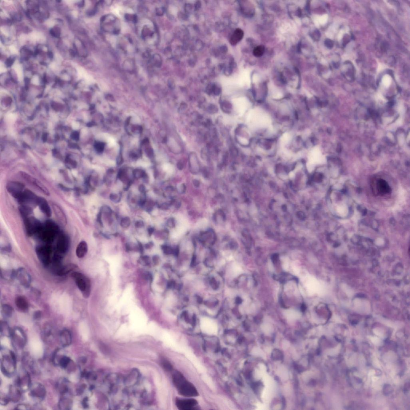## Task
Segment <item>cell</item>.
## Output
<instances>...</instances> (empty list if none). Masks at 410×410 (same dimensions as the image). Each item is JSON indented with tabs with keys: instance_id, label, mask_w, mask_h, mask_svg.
<instances>
[{
	"instance_id": "obj_37",
	"label": "cell",
	"mask_w": 410,
	"mask_h": 410,
	"mask_svg": "<svg viewBox=\"0 0 410 410\" xmlns=\"http://www.w3.org/2000/svg\"><path fill=\"white\" fill-rule=\"evenodd\" d=\"M101 212L108 216L111 215L112 213V210H111V209L108 206H103L102 208L101 209Z\"/></svg>"
},
{
	"instance_id": "obj_14",
	"label": "cell",
	"mask_w": 410,
	"mask_h": 410,
	"mask_svg": "<svg viewBox=\"0 0 410 410\" xmlns=\"http://www.w3.org/2000/svg\"><path fill=\"white\" fill-rule=\"evenodd\" d=\"M31 384L30 375L27 371H26L23 376H18L15 383V384L20 388L22 391H26L29 389Z\"/></svg>"
},
{
	"instance_id": "obj_57",
	"label": "cell",
	"mask_w": 410,
	"mask_h": 410,
	"mask_svg": "<svg viewBox=\"0 0 410 410\" xmlns=\"http://www.w3.org/2000/svg\"><path fill=\"white\" fill-rule=\"evenodd\" d=\"M148 231L149 235H151V234L153 233V232H154V229L153 228H150L149 229Z\"/></svg>"
},
{
	"instance_id": "obj_53",
	"label": "cell",
	"mask_w": 410,
	"mask_h": 410,
	"mask_svg": "<svg viewBox=\"0 0 410 410\" xmlns=\"http://www.w3.org/2000/svg\"><path fill=\"white\" fill-rule=\"evenodd\" d=\"M180 190L181 191V192H182V193H185V191H186V187H185L184 184H183L180 188Z\"/></svg>"
},
{
	"instance_id": "obj_9",
	"label": "cell",
	"mask_w": 410,
	"mask_h": 410,
	"mask_svg": "<svg viewBox=\"0 0 410 410\" xmlns=\"http://www.w3.org/2000/svg\"><path fill=\"white\" fill-rule=\"evenodd\" d=\"M30 394L32 397L40 400L44 399L46 394V390L43 384L35 383L30 386Z\"/></svg>"
},
{
	"instance_id": "obj_43",
	"label": "cell",
	"mask_w": 410,
	"mask_h": 410,
	"mask_svg": "<svg viewBox=\"0 0 410 410\" xmlns=\"http://www.w3.org/2000/svg\"><path fill=\"white\" fill-rule=\"evenodd\" d=\"M16 409L17 410H28L30 409L29 406L24 404H18L16 406Z\"/></svg>"
},
{
	"instance_id": "obj_44",
	"label": "cell",
	"mask_w": 410,
	"mask_h": 410,
	"mask_svg": "<svg viewBox=\"0 0 410 410\" xmlns=\"http://www.w3.org/2000/svg\"><path fill=\"white\" fill-rule=\"evenodd\" d=\"M134 176L136 179H139L145 176V174L141 171H136L134 173Z\"/></svg>"
},
{
	"instance_id": "obj_3",
	"label": "cell",
	"mask_w": 410,
	"mask_h": 410,
	"mask_svg": "<svg viewBox=\"0 0 410 410\" xmlns=\"http://www.w3.org/2000/svg\"><path fill=\"white\" fill-rule=\"evenodd\" d=\"M101 26L104 31L118 34L120 30L119 20L112 14L105 15L101 19Z\"/></svg>"
},
{
	"instance_id": "obj_55",
	"label": "cell",
	"mask_w": 410,
	"mask_h": 410,
	"mask_svg": "<svg viewBox=\"0 0 410 410\" xmlns=\"http://www.w3.org/2000/svg\"><path fill=\"white\" fill-rule=\"evenodd\" d=\"M177 166H178V169L181 170H183V169L184 168L183 164H182V163L181 162L178 163V164H177Z\"/></svg>"
},
{
	"instance_id": "obj_30",
	"label": "cell",
	"mask_w": 410,
	"mask_h": 410,
	"mask_svg": "<svg viewBox=\"0 0 410 410\" xmlns=\"http://www.w3.org/2000/svg\"><path fill=\"white\" fill-rule=\"evenodd\" d=\"M71 362V360L69 357L63 355L58 361V365L60 366L63 369H65L68 367Z\"/></svg>"
},
{
	"instance_id": "obj_10",
	"label": "cell",
	"mask_w": 410,
	"mask_h": 410,
	"mask_svg": "<svg viewBox=\"0 0 410 410\" xmlns=\"http://www.w3.org/2000/svg\"><path fill=\"white\" fill-rule=\"evenodd\" d=\"M39 196L28 189H25L17 199L20 204L25 205L27 203H35L37 204Z\"/></svg>"
},
{
	"instance_id": "obj_59",
	"label": "cell",
	"mask_w": 410,
	"mask_h": 410,
	"mask_svg": "<svg viewBox=\"0 0 410 410\" xmlns=\"http://www.w3.org/2000/svg\"><path fill=\"white\" fill-rule=\"evenodd\" d=\"M70 52H71V55H72V56L74 57L75 56V53L74 52V51H72V50H71L70 51Z\"/></svg>"
},
{
	"instance_id": "obj_5",
	"label": "cell",
	"mask_w": 410,
	"mask_h": 410,
	"mask_svg": "<svg viewBox=\"0 0 410 410\" xmlns=\"http://www.w3.org/2000/svg\"><path fill=\"white\" fill-rule=\"evenodd\" d=\"M11 337L13 346L19 349H23L26 342V336L23 330L20 328H15L12 330Z\"/></svg>"
},
{
	"instance_id": "obj_16",
	"label": "cell",
	"mask_w": 410,
	"mask_h": 410,
	"mask_svg": "<svg viewBox=\"0 0 410 410\" xmlns=\"http://www.w3.org/2000/svg\"><path fill=\"white\" fill-rule=\"evenodd\" d=\"M69 240L68 237L63 234L60 235L57 242V249L58 253H65L69 248Z\"/></svg>"
},
{
	"instance_id": "obj_22",
	"label": "cell",
	"mask_w": 410,
	"mask_h": 410,
	"mask_svg": "<svg viewBox=\"0 0 410 410\" xmlns=\"http://www.w3.org/2000/svg\"><path fill=\"white\" fill-rule=\"evenodd\" d=\"M67 394L63 395V397H61L59 400L58 406L60 409L70 410L72 408V400L70 397H67Z\"/></svg>"
},
{
	"instance_id": "obj_41",
	"label": "cell",
	"mask_w": 410,
	"mask_h": 410,
	"mask_svg": "<svg viewBox=\"0 0 410 410\" xmlns=\"http://www.w3.org/2000/svg\"><path fill=\"white\" fill-rule=\"evenodd\" d=\"M110 198L114 202H119L120 201V198L115 193H111L110 195Z\"/></svg>"
},
{
	"instance_id": "obj_6",
	"label": "cell",
	"mask_w": 410,
	"mask_h": 410,
	"mask_svg": "<svg viewBox=\"0 0 410 410\" xmlns=\"http://www.w3.org/2000/svg\"><path fill=\"white\" fill-rule=\"evenodd\" d=\"M26 233L29 236L40 231L42 228L40 221L32 217H28L23 219Z\"/></svg>"
},
{
	"instance_id": "obj_13",
	"label": "cell",
	"mask_w": 410,
	"mask_h": 410,
	"mask_svg": "<svg viewBox=\"0 0 410 410\" xmlns=\"http://www.w3.org/2000/svg\"><path fill=\"white\" fill-rule=\"evenodd\" d=\"M15 277L23 287L28 288L31 283V277L29 273L23 268L18 269L16 271Z\"/></svg>"
},
{
	"instance_id": "obj_23",
	"label": "cell",
	"mask_w": 410,
	"mask_h": 410,
	"mask_svg": "<svg viewBox=\"0 0 410 410\" xmlns=\"http://www.w3.org/2000/svg\"><path fill=\"white\" fill-rule=\"evenodd\" d=\"M15 303L18 309L22 312H26L29 309L28 302L24 296H19L16 297L15 298Z\"/></svg>"
},
{
	"instance_id": "obj_56",
	"label": "cell",
	"mask_w": 410,
	"mask_h": 410,
	"mask_svg": "<svg viewBox=\"0 0 410 410\" xmlns=\"http://www.w3.org/2000/svg\"><path fill=\"white\" fill-rule=\"evenodd\" d=\"M168 207H169L168 205V204H167V203H164V204H162L161 206H160V207H161V208L164 209H166L168 208Z\"/></svg>"
},
{
	"instance_id": "obj_28",
	"label": "cell",
	"mask_w": 410,
	"mask_h": 410,
	"mask_svg": "<svg viewBox=\"0 0 410 410\" xmlns=\"http://www.w3.org/2000/svg\"><path fill=\"white\" fill-rule=\"evenodd\" d=\"M1 334L4 336L7 337H11L12 336V330L9 327V325L6 322H1Z\"/></svg>"
},
{
	"instance_id": "obj_27",
	"label": "cell",
	"mask_w": 410,
	"mask_h": 410,
	"mask_svg": "<svg viewBox=\"0 0 410 410\" xmlns=\"http://www.w3.org/2000/svg\"><path fill=\"white\" fill-rule=\"evenodd\" d=\"M76 268L77 266L74 264H67L60 268L57 273L59 276L65 275L72 271Z\"/></svg>"
},
{
	"instance_id": "obj_26",
	"label": "cell",
	"mask_w": 410,
	"mask_h": 410,
	"mask_svg": "<svg viewBox=\"0 0 410 410\" xmlns=\"http://www.w3.org/2000/svg\"><path fill=\"white\" fill-rule=\"evenodd\" d=\"M244 32L242 29H237L232 35L230 40V42L232 45H235L242 40L244 37Z\"/></svg>"
},
{
	"instance_id": "obj_17",
	"label": "cell",
	"mask_w": 410,
	"mask_h": 410,
	"mask_svg": "<svg viewBox=\"0 0 410 410\" xmlns=\"http://www.w3.org/2000/svg\"><path fill=\"white\" fill-rule=\"evenodd\" d=\"M37 205L39 206L41 211L47 217H51L52 215V211L51 207L46 199L42 197H39Z\"/></svg>"
},
{
	"instance_id": "obj_35",
	"label": "cell",
	"mask_w": 410,
	"mask_h": 410,
	"mask_svg": "<svg viewBox=\"0 0 410 410\" xmlns=\"http://www.w3.org/2000/svg\"><path fill=\"white\" fill-rule=\"evenodd\" d=\"M153 35V32L150 30L147 26H145L142 30V35L143 38H146L147 36H152Z\"/></svg>"
},
{
	"instance_id": "obj_32",
	"label": "cell",
	"mask_w": 410,
	"mask_h": 410,
	"mask_svg": "<svg viewBox=\"0 0 410 410\" xmlns=\"http://www.w3.org/2000/svg\"><path fill=\"white\" fill-rule=\"evenodd\" d=\"M264 51V47L263 45H259L254 50L253 55L256 57H260L263 55Z\"/></svg>"
},
{
	"instance_id": "obj_48",
	"label": "cell",
	"mask_w": 410,
	"mask_h": 410,
	"mask_svg": "<svg viewBox=\"0 0 410 410\" xmlns=\"http://www.w3.org/2000/svg\"><path fill=\"white\" fill-rule=\"evenodd\" d=\"M107 142H108V146L110 147H113L115 144V140L112 137H110L107 141Z\"/></svg>"
},
{
	"instance_id": "obj_52",
	"label": "cell",
	"mask_w": 410,
	"mask_h": 410,
	"mask_svg": "<svg viewBox=\"0 0 410 410\" xmlns=\"http://www.w3.org/2000/svg\"><path fill=\"white\" fill-rule=\"evenodd\" d=\"M139 189L140 192H142V193H144L145 191H146V188H145L144 185H141L140 186H139Z\"/></svg>"
},
{
	"instance_id": "obj_7",
	"label": "cell",
	"mask_w": 410,
	"mask_h": 410,
	"mask_svg": "<svg viewBox=\"0 0 410 410\" xmlns=\"http://www.w3.org/2000/svg\"><path fill=\"white\" fill-rule=\"evenodd\" d=\"M21 175L23 177L25 180L27 182L30 184L33 185V186L37 188L38 190L42 192L47 196H49L50 192L48 189L46 188V187L44 185V184L42 183L40 181L38 180L35 178H33V177L30 176L26 173L22 172L21 173Z\"/></svg>"
},
{
	"instance_id": "obj_19",
	"label": "cell",
	"mask_w": 410,
	"mask_h": 410,
	"mask_svg": "<svg viewBox=\"0 0 410 410\" xmlns=\"http://www.w3.org/2000/svg\"><path fill=\"white\" fill-rule=\"evenodd\" d=\"M60 341L63 347H65L69 346L72 343V334L69 330L65 329L62 330L60 334Z\"/></svg>"
},
{
	"instance_id": "obj_45",
	"label": "cell",
	"mask_w": 410,
	"mask_h": 410,
	"mask_svg": "<svg viewBox=\"0 0 410 410\" xmlns=\"http://www.w3.org/2000/svg\"><path fill=\"white\" fill-rule=\"evenodd\" d=\"M208 111L212 114H214L217 112L218 109L216 105H211L208 107Z\"/></svg>"
},
{
	"instance_id": "obj_54",
	"label": "cell",
	"mask_w": 410,
	"mask_h": 410,
	"mask_svg": "<svg viewBox=\"0 0 410 410\" xmlns=\"http://www.w3.org/2000/svg\"><path fill=\"white\" fill-rule=\"evenodd\" d=\"M193 185H194V186H196V187H198L199 186V184H200V183H199V181L196 179L193 180Z\"/></svg>"
},
{
	"instance_id": "obj_11",
	"label": "cell",
	"mask_w": 410,
	"mask_h": 410,
	"mask_svg": "<svg viewBox=\"0 0 410 410\" xmlns=\"http://www.w3.org/2000/svg\"><path fill=\"white\" fill-rule=\"evenodd\" d=\"M175 404L179 410H192L194 409L198 403L193 398H177Z\"/></svg>"
},
{
	"instance_id": "obj_24",
	"label": "cell",
	"mask_w": 410,
	"mask_h": 410,
	"mask_svg": "<svg viewBox=\"0 0 410 410\" xmlns=\"http://www.w3.org/2000/svg\"><path fill=\"white\" fill-rule=\"evenodd\" d=\"M53 210L55 212L57 218L62 225H66L67 219L64 212L61 207L57 205H52Z\"/></svg>"
},
{
	"instance_id": "obj_40",
	"label": "cell",
	"mask_w": 410,
	"mask_h": 410,
	"mask_svg": "<svg viewBox=\"0 0 410 410\" xmlns=\"http://www.w3.org/2000/svg\"><path fill=\"white\" fill-rule=\"evenodd\" d=\"M125 17L126 18V20L132 21L134 23H136L137 20V16L135 15L128 14H127L125 15Z\"/></svg>"
},
{
	"instance_id": "obj_2",
	"label": "cell",
	"mask_w": 410,
	"mask_h": 410,
	"mask_svg": "<svg viewBox=\"0 0 410 410\" xmlns=\"http://www.w3.org/2000/svg\"><path fill=\"white\" fill-rule=\"evenodd\" d=\"M16 368V356L14 352L9 351L3 354L1 359V369L2 373L7 377L13 375Z\"/></svg>"
},
{
	"instance_id": "obj_49",
	"label": "cell",
	"mask_w": 410,
	"mask_h": 410,
	"mask_svg": "<svg viewBox=\"0 0 410 410\" xmlns=\"http://www.w3.org/2000/svg\"><path fill=\"white\" fill-rule=\"evenodd\" d=\"M144 225V223L142 221H137L135 223V226L137 228H142Z\"/></svg>"
},
{
	"instance_id": "obj_18",
	"label": "cell",
	"mask_w": 410,
	"mask_h": 410,
	"mask_svg": "<svg viewBox=\"0 0 410 410\" xmlns=\"http://www.w3.org/2000/svg\"><path fill=\"white\" fill-rule=\"evenodd\" d=\"M22 390L16 384L11 385L9 387L8 397L10 401L16 403L20 400L21 396Z\"/></svg>"
},
{
	"instance_id": "obj_38",
	"label": "cell",
	"mask_w": 410,
	"mask_h": 410,
	"mask_svg": "<svg viewBox=\"0 0 410 410\" xmlns=\"http://www.w3.org/2000/svg\"><path fill=\"white\" fill-rule=\"evenodd\" d=\"M152 61L153 65L158 67L160 63V58H159V55L156 54L153 55L152 58Z\"/></svg>"
},
{
	"instance_id": "obj_50",
	"label": "cell",
	"mask_w": 410,
	"mask_h": 410,
	"mask_svg": "<svg viewBox=\"0 0 410 410\" xmlns=\"http://www.w3.org/2000/svg\"><path fill=\"white\" fill-rule=\"evenodd\" d=\"M41 312H40V311H37L35 312L34 316H34V319H35V320H37V319H40V317H41Z\"/></svg>"
},
{
	"instance_id": "obj_36",
	"label": "cell",
	"mask_w": 410,
	"mask_h": 410,
	"mask_svg": "<svg viewBox=\"0 0 410 410\" xmlns=\"http://www.w3.org/2000/svg\"><path fill=\"white\" fill-rule=\"evenodd\" d=\"M161 362L162 366H163L164 369L167 370H171L172 366L168 361L166 360H162Z\"/></svg>"
},
{
	"instance_id": "obj_42",
	"label": "cell",
	"mask_w": 410,
	"mask_h": 410,
	"mask_svg": "<svg viewBox=\"0 0 410 410\" xmlns=\"http://www.w3.org/2000/svg\"><path fill=\"white\" fill-rule=\"evenodd\" d=\"M167 225L170 228H174L175 226V220L173 218L169 219L167 222Z\"/></svg>"
},
{
	"instance_id": "obj_31",
	"label": "cell",
	"mask_w": 410,
	"mask_h": 410,
	"mask_svg": "<svg viewBox=\"0 0 410 410\" xmlns=\"http://www.w3.org/2000/svg\"><path fill=\"white\" fill-rule=\"evenodd\" d=\"M19 211L23 219H24L29 217V215L31 214L32 210L28 206L22 205L19 208Z\"/></svg>"
},
{
	"instance_id": "obj_46",
	"label": "cell",
	"mask_w": 410,
	"mask_h": 410,
	"mask_svg": "<svg viewBox=\"0 0 410 410\" xmlns=\"http://www.w3.org/2000/svg\"><path fill=\"white\" fill-rule=\"evenodd\" d=\"M325 44L326 47L329 49L332 48L333 46H334V44H333L332 40H329V39H327L325 40Z\"/></svg>"
},
{
	"instance_id": "obj_12",
	"label": "cell",
	"mask_w": 410,
	"mask_h": 410,
	"mask_svg": "<svg viewBox=\"0 0 410 410\" xmlns=\"http://www.w3.org/2000/svg\"><path fill=\"white\" fill-rule=\"evenodd\" d=\"M36 254L40 261L45 266L48 265L50 261L51 249L48 246H39L36 248Z\"/></svg>"
},
{
	"instance_id": "obj_34",
	"label": "cell",
	"mask_w": 410,
	"mask_h": 410,
	"mask_svg": "<svg viewBox=\"0 0 410 410\" xmlns=\"http://www.w3.org/2000/svg\"><path fill=\"white\" fill-rule=\"evenodd\" d=\"M131 220L129 217H125L123 218L120 221L121 226L124 228H128L130 225Z\"/></svg>"
},
{
	"instance_id": "obj_8",
	"label": "cell",
	"mask_w": 410,
	"mask_h": 410,
	"mask_svg": "<svg viewBox=\"0 0 410 410\" xmlns=\"http://www.w3.org/2000/svg\"><path fill=\"white\" fill-rule=\"evenodd\" d=\"M25 185L20 182L10 181L7 185V189L10 193L17 199L24 191L25 190Z\"/></svg>"
},
{
	"instance_id": "obj_4",
	"label": "cell",
	"mask_w": 410,
	"mask_h": 410,
	"mask_svg": "<svg viewBox=\"0 0 410 410\" xmlns=\"http://www.w3.org/2000/svg\"><path fill=\"white\" fill-rule=\"evenodd\" d=\"M72 276L75 280L78 288L82 292L83 296L87 298L90 296V280L86 276L79 272H74Z\"/></svg>"
},
{
	"instance_id": "obj_29",
	"label": "cell",
	"mask_w": 410,
	"mask_h": 410,
	"mask_svg": "<svg viewBox=\"0 0 410 410\" xmlns=\"http://www.w3.org/2000/svg\"><path fill=\"white\" fill-rule=\"evenodd\" d=\"M13 309L10 305L4 304L1 306V313L5 318H10L12 316Z\"/></svg>"
},
{
	"instance_id": "obj_20",
	"label": "cell",
	"mask_w": 410,
	"mask_h": 410,
	"mask_svg": "<svg viewBox=\"0 0 410 410\" xmlns=\"http://www.w3.org/2000/svg\"><path fill=\"white\" fill-rule=\"evenodd\" d=\"M69 381L66 378H61L57 382L56 388L61 395L68 393L69 390Z\"/></svg>"
},
{
	"instance_id": "obj_21",
	"label": "cell",
	"mask_w": 410,
	"mask_h": 410,
	"mask_svg": "<svg viewBox=\"0 0 410 410\" xmlns=\"http://www.w3.org/2000/svg\"><path fill=\"white\" fill-rule=\"evenodd\" d=\"M377 189L379 193L381 195H385L390 193L391 188L388 183L383 179H379L377 181Z\"/></svg>"
},
{
	"instance_id": "obj_1",
	"label": "cell",
	"mask_w": 410,
	"mask_h": 410,
	"mask_svg": "<svg viewBox=\"0 0 410 410\" xmlns=\"http://www.w3.org/2000/svg\"><path fill=\"white\" fill-rule=\"evenodd\" d=\"M173 382L180 395L184 397H196L198 393L192 383L188 381L182 374L176 372L173 375Z\"/></svg>"
},
{
	"instance_id": "obj_51",
	"label": "cell",
	"mask_w": 410,
	"mask_h": 410,
	"mask_svg": "<svg viewBox=\"0 0 410 410\" xmlns=\"http://www.w3.org/2000/svg\"><path fill=\"white\" fill-rule=\"evenodd\" d=\"M101 213H101V212H100V213H99V214H98V216H97V220H98V222H99V223H100V224H101V225H103V223H102V221H101Z\"/></svg>"
},
{
	"instance_id": "obj_39",
	"label": "cell",
	"mask_w": 410,
	"mask_h": 410,
	"mask_svg": "<svg viewBox=\"0 0 410 410\" xmlns=\"http://www.w3.org/2000/svg\"><path fill=\"white\" fill-rule=\"evenodd\" d=\"M10 401L8 396H3V397L1 395V399H0V403L1 405H5L7 404Z\"/></svg>"
},
{
	"instance_id": "obj_47",
	"label": "cell",
	"mask_w": 410,
	"mask_h": 410,
	"mask_svg": "<svg viewBox=\"0 0 410 410\" xmlns=\"http://www.w3.org/2000/svg\"><path fill=\"white\" fill-rule=\"evenodd\" d=\"M14 60V58H8V59L7 60L6 62H5V64H6V66L7 67H10L12 66V64H13Z\"/></svg>"
},
{
	"instance_id": "obj_25",
	"label": "cell",
	"mask_w": 410,
	"mask_h": 410,
	"mask_svg": "<svg viewBox=\"0 0 410 410\" xmlns=\"http://www.w3.org/2000/svg\"><path fill=\"white\" fill-rule=\"evenodd\" d=\"M88 251V245L85 241L80 242L77 247L76 254L79 258L84 257Z\"/></svg>"
},
{
	"instance_id": "obj_58",
	"label": "cell",
	"mask_w": 410,
	"mask_h": 410,
	"mask_svg": "<svg viewBox=\"0 0 410 410\" xmlns=\"http://www.w3.org/2000/svg\"><path fill=\"white\" fill-rule=\"evenodd\" d=\"M48 57H49V58H53V57H54V55H53V53L52 52H51V51H49V52H48Z\"/></svg>"
},
{
	"instance_id": "obj_15",
	"label": "cell",
	"mask_w": 410,
	"mask_h": 410,
	"mask_svg": "<svg viewBox=\"0 0 410 410\" xmlns=\"http://www.w3.org/2000/svg\"><path fill=\"white\" fill-rule=\"evenodd\" d=\"M55 336L54 329L49 325L45 326L42 330V338L47 343H51L55 338Z\"/></svg>"
},
{
	"instance_id": "obj_33",
	"label": "cell",
	"mask_w": 410,
	"mask_h": 410,
	"mask_svg": "<svg viewBox=\"0 0 410 410\" xmlns=\"http://www.w3.org/2000/svg\"><path fill=\"white\" fill-rule=\"evenodd\" d=\"M221 107L223 111L226 113H229L231 112V111L232 109V105L229 102L227 101H224L221 103Z\"/></svg>"
}]
</instances>
